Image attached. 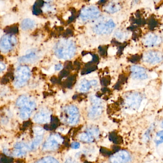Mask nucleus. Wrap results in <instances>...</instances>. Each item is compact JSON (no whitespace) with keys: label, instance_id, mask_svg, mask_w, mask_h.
<instances>
[{"label":"nucleus","instance_id":"13","mask_svg":"<svg viewBox=\"0 0 163 163\" xmlns=\"http://www.w3.org/2000/svg\"><path fill=\"white\" fill-rule=\"evenodd\" d=\"M76 75H72L69 77L66 81L63 82V85L67 88H71L72 87L76 81Z\"/></svg>","mask_w":163,"mask_h":163},{"label":"nucleus","instance_id":"41","mask_svg":"<svg viewBox=\"0 0 163 163\" xmlns=\"http://www.w3.org/2000/svg\"><path fill=\"white\" fill-rule=\"evenodd\" d=\"M154 1H157L158 0H154Z\"/></svg>","mask_w":163,"mask_h":163},{"label":"nucleus","instance_id":"26","mask_svg":"<svg viewBox=\"0 0 163 163\" xmlns=\"http://www.w3.org/2000/svg\"><path fill=\"white\" fill-rule=\"evenodd\" d=\"M90 84H89L88 82H83L81 85V90L83 92L86 91L90 88Z\"/></svg>","mask_w":163,"mask_h":163},{"label":"nucleus","instance_id":"36","mask_svg":"<svg viewBox=\"0 0 163 163\" xmlns=\"http://www.w3.org/2000/svg\"><path fill=\"white\" fill-rule=\"evenodd\" d=\"M101 91L103 92V93H106L107 92H109V89L106 88V87H104V88H103L102 89H101Z\"/></svg>","mask_w":163,"mask_h":163},{"label":"nucleus","instance_id":"21","mask_svg":"<svg viewBox=\"0 0 163 163\" xmlns=\"http://www.w3.org/2000/svg\"><path fill=\"white\" fill-rule=\"evenodd\" d=\"M101 82L102 85L104 86H107L110 84V77L109 76V75H107V76L104 77L101 79Z\"/></svg>","mask_w":163,"mask_h":163},{"label":"nucleus","instance_id":"39","mask_svg":"<svg viewBox=\"0 0 163 163\" xmlns=\"http://www.w3.org/2000/svg\"><path fill=\"white\" fill-rule=\"evenodd\" d=\"M99 0H92L91 2H92V3H95V2H98Z\"/></svg>","mask_w":163,"mask_h":163},{"label":"nucleus","instance_id":"7","mask_svg":"<svg viewBox=\"0 0 163 163\" xmlns=\"http://www.w3.org/2000/svg\"><path fill=\"white\" fill-rule=\"evenodd\" d=\"M130 160V156L127 152L122 150L115 153L110 157V163H126Z\"/></svg>","mask_w":163,"mask_h":163},{"label":"nucleus","instance_id":"32","mask_svg":"<svg viewBox=\"0 0 163 163\" xmlns=\"http://www.w3.org/2000/svg\"><path fill=\"white\" fill-rule=\"evenodd\" d=\"M71 147H72V148L74 149H79L80 147V144H79V143L76 142L72 143L71 145Z\"/></svg>","mask_w":163,"mask_h":163},{"label":"nucleus","instance_id":"5","mask_svg":"<svg viewBox=\"0 0 163 163\" xmlns=\"http://www.w3.org/2000/svg\"><path fill=\"white\" fill-rule=\"evenodd\" d=\"M63 139L58 135H53L50 136L47 141L45 143L43 149L46 151L55 150L59 148V145L62 143Z\"/></svg>","mask_w":163,"mask_h":163},{"label":"nucleus","instance_id":"6","mask_svg":"<svg viewBox=\"0 0 163 163\" xmlns=\"http://www.w3.org/2000/svg\"><path fill=\"white\" fill-rule=\"evenodd\" d=\"M36 107V104L34 101H29L28 103L23 107H21L20 110V117L22 119L26 120L31 116L33 111Z\"/></svg>","mask_w":163,"mask_h":163},{"label":"nucleus","instance_id":"16","mask_svg":"<svg viewBox=\"0 0 163 163\" xmlns=\"http://www.w3.org/2000/svg\"><path fill=\"white\" fill-rule=\"evenodd\" d=\"M127 78L125 77V75H122L119 77V80L117 82V84L115 85L114 88L116 90H120L121 88L122 85L126 82Z\"/></svg>","mask_w":163,"mask_h":163},{"label":"nucleus","instance_id":"29","mask_svg":"<svg viewBox=\"0 0 163 163\" xmlns=\"http://www.w3.org/2000/svg\"><path fill=\"white\" fill-rule=\"evenodd\" d=\"M64 163H79V162L72 156H69L66 158Z\"/></svg>","mask_w":163,"mask_h":163},{"label":"nucleus","instance_id":"20","mask_svg":"<svg viewBox=\"0 0 163 163\" xmlns=\"http://www.w3.org/2000/svg\"><path fill=\"white\" fill-rule=\"evenodd\" d=\"M44 163H59L56 158L52 156H47L43 159Z\"/></svg>","mask_w":163,"mask_h":163},{"label":"nucleus","instance_id":"17","mask_svg":"<svg viewBox=\"0 0 163 163\" xmlns=\"http://www.w3.org/2000/svg\"><path fill=\"white\" fill-rule=\"evenodd\" d=\"M43 5V1L42 0H37L36 3L35 4L33 8V13L34 14L36 15H39L42 13V11L40 10V6Z\"/></svg>","mask_w":163,"mask_h":163},{"label":"nucleus","instance_id":"3","mask_svg":"<svg viewBox=\"0 0 163 163\" xmlns=\"http://www.w3.org/2000/svg\"><path fill=\"white\" fill-rule=\"evenodd\" d=\"M17 40L15 36L10 34L4 35L0 40V51L6 53L12 50L16 45Z\"/></svg>","mask_w":163,"mask_h":163},{"label":"nucleus","instance_id":"11","mask_svg":"<svg viewBox=\"0 0 163 163\" xmlns=\"http://www.w3.org/2000/svg\"><path fill=\"white\" fill-rule=\"evenodd\" d=\"M37 58L36 53L34 52H31L29 53L20 58L19 62L22 63H30L35 60Z\"/></svg>","mask_w":163,"mask_h":163},{"label":"nucleus","instance_id":"31","mask_svg":"<svg viewBox=\"0 0 163 163\" xmlns=\"http://www.w3.org/2000/svg\"><path fill=\"white\" fill-rule=\"evenodd\" d=\"M65 68L68 71L72 70L74 69V66L71 62H67L65 63Z\"/></svg>","mask_w":163,"mask_h":163},{"label":"nucleus","instance_id":"24","mask_svg":"<svg viewBox=\"0 0 163 163\" xmlns=\"http://www.w3.org/2000/svg\"><path fill=\"white\" fill-rule=\"evenodd\" d=\"M141 56L138 54H135L134 55L132 56L129 58L130 62L132 63H136L139 62L141 60Z\"/></svg>","mask_w":163,"mask_h":163},{"label":"nucleus","instance_id":"12","mask_svg":"<svg viewBox=\"0 0 163 163\" xmlns=\"http://www.w3.org/2000/svg\"><path fill=\"white\" fill-rule=\"evenodd\" d=\"M79 138L81 141L87 143L91 142L94 139L93 136L90 133V131L88 133H84L81 134L79 135Z\"/></svg>","mask_w":163,"mask_h":163},{"label":"nucleus","instance_id":"33","mask_svg":"<svg viewBox=\"0 0 163 163\" xmlns=\"http://www.w3.org/2000/svg\"><path fill=\"white\" fill-rule=\"evenodd\" d=\"M5 68H6V65L5 63L0 62V73L5 70Z\"/></svg>","mask_w":163,"mask_h":163},{"label":"nucleus","instance_id":"10","mask_svg":"<svg viewBox=\"0 0 163 163\" xmlns=\"http://www.w3.org/2000/svg\"><path fill=\"white\" fill-rule=\"evenodd\" d=\"M35 25V21L29 18H27L22 21L21 23V27L22 29L24 31H27L34 28Z\"/></svg>","mask_w":163,"mask_h":163},{"label":"nucleus","instance_id":"37","mask_svg":"<svg viewBox=\"0 0 163 163\" xmlns=\"http://www.w3.org/2000/svg\"><path fill=\"white\" fill-rule=\"evenodd\" d=\"M102 95V94H100V92H97V96L98 97H100Z\"/></svg>","mask_w":163,"mask_h":163},{"label":"nucleus","instance_id":"27","mask_svg":"<svg viewBox=\"0 0 163 163\" xmlns=\"http://www.w3.org/2000/svg\"><path fill=\"white\" fill-rule=\"evenodd\" d=\"M107 46H101L98 48L99 50V53L101 55V56H105L107 54Z\"/></svg>","mask_w":163,"mask_h":163},{"label":"nucleus","instance_id":"38","mask_svg":"<svg viewBox=\"0 0 163 163\" xmlns=\"http://www.w3.org/2000/svg\"><path fill=\"white\" fill-rule=\"evenodd\" d=\"M37 163H44V161H43V159H41V160H40L39 161H38L37 162Z\"/></svg>","mask_w":163,"mask_h":163},{"label":"nucleus","instance_id":"15","mask_svg":"<svg viewBox=\"0 0 163 163\" xmlns=\"http://www.w3.org/2000/svg\"><path fill=\"white\" fill-rule=\"evenodd\" d=\"M29 101V100L28 97L25 96H21L17 100L16 103V106H17L18 107H23L28 103Z\"/></svg>","mask_w":163,"mask_h":163},{"label":"nucleus","instance_id":"4","mask_svg":"<svg viewBox=\"0 0 163 163\" xmlns=\"http://www.w3.org/2000/svg\"><path fill=\"white\" fill-rule=\"evenodd\" d=\"M115 27V24L112 19L101 22L94 27V31L97 34H107L112 32Z\"/></svg>","mask_w":163,"mask_h":163},{"label":"nucleus","instance_id":"25","mask_svg":"<svg viewBox=\"0 0 163 163\" xmlns=\"http://www.w3.org/2000/svg\"><path fill=\"white\" fill-rule=\"evenodd\" d=\"M34 132L36 135H42L44 133V130L40 127H35L34 128Z\"/></svg>","mask_w":163,"mask_h":163},{"label":"nucleus","instance_id":"22","mask_svg":"<svg viewBox=\"0 0 163 163\" xmlns=\"http://www.w3.org/2000/svg\"><path fill=\"white\" fill-rule=\"evenodd\" d=\"M134 78L139 79H146L147 78V75L146 74H140L139 73H135L133 74Z\"/></svg>","mask_w":163,"mask_h":163},{"label":"nucleus","instance_id":"34","mask_svg":"<svg viewBox=\"0 0 163 163\" xmlns=\"http://www.w3.org/2000/svg\"><path fill=\"white\" fill-rule=\"evenodd\" d=\"M74 66H75V69L77 70H79L81 68V63L79 61H76L74 62Z\"/></svg>","mask_w":163,"mask_h":163},{"label":"nucleus","instance_id":"2","mask_svg":"<svg viewBox=\"0 0 163 163\" xmlns=\"http://www.w3.org/2000/svg\"><path fill=\"white\" fill-rule=\"evenodd\" d=\"M100 15L98 8L91 5L83 8L81 11L79 17L82 21H86L97 18Z\"/></svg>","mask_w":163,"mask_h":163},{"label":"nucleus","instance_id":"18","mask_svg":"<svg viewBox=\"0 0 163 163\" xmlns=\"http://www.w3.org/2000/svg\"><path fill=\"white\" fill-rule=\"evenodd\" d=\"M97 69V67L96 65H92L90 66H85V68L82 69L81 71V75H86L89 74L91 72H93Z\"/></svg>","mask_w":163,"mask_h":163},{"label":"nucleus","instance_id":"1","mask_svg":"<svg viewBox=\"0 0 163 163\" xmlns=\"http://www.w3.org/2000/svg\"><path fill=\"white\" fill-rule=\"evenodd\" d=\"M30 75V70L27 66L19 67L16 70L15 74V86L18 88L24 86L29 79Z\"/></svg>","mask_w":163,"mask_h":163},{"label":"nucleus","instance_id":"19","mask_svg":"<svg viewBox=\"0 0 163 163\" xmlns=\"http://www.w3.org/2000/svg\"><path fill=\"white\" fill-rule=\"evenodd\" d=\"M15 148L16 150H22L25 151L30 149L27 144L22 142L16 143L15 145Z\"/></svg>","mask_w":163,"mask_h":163},{"label":"nucleus","instance_id":"40","mask_svg":"<svg viewBox=\"0 0 163 163\" xmlns=\"http://www.w3.org/2000/svg\"><path fill=\"white\" fill-rule=\"evenodd\" d=\"M46 1H47V2H51L52 0H46Z\"/></svg>","mask_w":163,"mask_h":163},{"label":"nucleus","instance_id":"9","mask_svg":"<svg viewBox=\"0 0 163 163\" xmlns=\"http://www.w3.org/2000/svg\"><path fill=\"white\" fill-rule=\"evenodd\" d=\"M121 9L120 5L116 2H112L109 3L105 7V10L109 13H116Z\"/></svg>","mask_w":163,"mask_h":163},{"label":"nucleus","instance_id":"35","mask_svg":"<svg viewBox=\"0 0 163 163\" xmlns=\"http://www.w3.org/2000/svg\"><path fill=\"white\" fill-rule=\"evenodd\" d=\"M62 65L61 64H58V65H56L55 66V69L56 70L59 71L61 69H62Z\"/></svg>","mask_w":163,"mask_h":163},{"label":"nucleus","instance_id":"30","mask_svg":"<svg viewBox=\"0 0 163 163\" xmlns=\"http://www.w3.org/2000/svg\"><path fill=\"white\" fill-rule=\"evenodd\" d=\"M26 152L25 150H15L13 152V155L15 156H21L25 154Z\"/></svg>","mask_w":163,"mask_h":163},{"label":"nucleus","instance_id":"23","mask_svg":"<svg viewBox=\"0 0 163 163\" xmlns=\"http://www.w3.org/2000/svg\"><path fill=\"white\" fill-rule=\"evenodd\" d=\"M5 31L8 34H15L18 32V28L17 26L9 27L8 28H6Z\"/></svg>","mask_w":163,"mask_h":163},{"label":"nucleus","instance_id":"8","mask_svg":"<svg viewBox=\"0 0 163 163\" xmlns=\"http://www.w3.org/2000/svg\"><path fill=\"white\" fill-rule=\"evenodd\" d=\"M51 117L50 114L46 111H42L38 112L34 116V122L38 123H48L50 122Z\"/></svg>","mask_w":163,"mask_h":163},{"label":"nucleus","instance_id":"28","mask_svg":"<svg viewBox=\"0 0 163 163\" xmlns=\"http://www.w3.org/2000/svg\"><path fill=\"white\" fill-rule=\"evenodd\" d=\"M69 74H70V72L69 71L67 70H66V69H64L63 70L61 71L60 72V73H59V79H61V78H64V77H68V75H69Z\"/></svg>","mask_w":163,"mask_h":163},{"label":"nucleus","instance_id":"14","mask_svg":"<svg viewBox=\"0 0 163 163\" xmlns=\"http://www.w3.org/2000/svg\"><path fill=\"white\" fill-rule=\"evenodd\" d=\"M42 140H43L42 135H36V137L31 144V146L30 147V149L34 150V149L37 148L40 144L41 143Z\"/></svg>","mask_w":163,"mask_h":163}]
</instances>
